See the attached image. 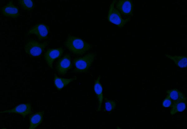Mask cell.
<instances>
[{
    "mask_svg": "<svg viewBox=\"0 0 187 129\" xmlns=\"http://www.w3.org/2000/svg\"><path fill=\"white\" fill-rule=\"evenodd\" d=\"M64 45L71 52L77 55L84 54L92 47L91 44L82 39L71 35L68 36Z\"/></svg>",
    "mask_w": 187,
    "mask_h": 129,
    "instance_id": "obj_1",
    "label": "cell"
},
{
    "mask_svg": "<svg viewBox=\"0 0 187 129\" xmlns=\"http://www.w3.org/2000/svg\"><path fill=\"white\" fill-rule=\"evenodd\" d=\"M95 56V53H91L81 57L74 58L73 61L75 67L74 72L76 73L87 72L92 65Z\"/></svg>",
    "mask_w": 187,
    "mask_h": 129,
    "instance_id": "obj_2",
    "label": "cell"
},
{
    "mask_svg": "<svg viewBox=\"0 0 187 129\" xmlns=\"http://www.w3.org/2000/svg\"><path fill=\"white\" fill-rule=\"evenodd\" d=\"M47 44V42L40 43L35 40H29L25 44L24 49L26 53L31 56H39Z\"/></svg>",
    "mask_w": 187,
    "mask_h": 129,
    "instance_id": "obj_3",
    "label": "cell"
},
{
    "mask_svg": "<svg viewBox=\"0 0 187 129\" xmlns=\"http://www.w3.org/2000/svg\"><path fill=\"white\" fill-rule=\"evenodd\" d=\"M116 1L114 0L110 4L108 15L109 22L113 23L119 27H122L130 20L129 18L123 19L122 18L120 12L114 7Z\"/></svg>",
    "mask_w": 187,
    "mask_h": 129,
    "instance_id": "obj_4",
    "label": "cell"
},
{
    "mask_svg": "<svg viewBox=\"0 0 187 129\" xmlns=\"http://www.w3.org/2000/svg\"><path fill=\"white\" fill-rule=\"evenodd\" d=\"M49 32V27L45 24L39 23L31 27L27 32V35L34 34L39 40H41L47 38Z\"/></svg>",
    "mask_w": 187,
    "mask_h": 129,
    "instance_id": "obj_5",
    "label": "cell"
},
{
    "mask_svg": "<svg viewBox=\"0 0 187 129\" xmlns=\"http://www.w3.org/2000/svg\"><path fill=\"white\" fill-rule=\"evenodd\" d=\"M71 59L70 55L66 54L58 60L55 68L60 75H65L72 68Z\"/></svg>",
    "mask_w": 187,
    "mask_h": 129,
    "instance_id": "obj_6",
    "label": "cell"
},
{
    "mask_svg": "<svg viewBox=\"0 0 187 129\" xmlns=\"http://www.w3.org/2000/svg\"><path fill=\"white\" fill-rule=\"evenodd\" d=\"M64 50L60 47L55 49H48L44 54V58L48 66L51 69L54 60L60 57L62 55Z\"/></svg>",
    "mask_w": 187,
    "mask_h": 129,
    "instance_id": "obj_7",
    "label": "cell"
},
{
    "mask_svg": "<svg viewBox=\"0 0 187 129\" xmlns=\"http://www.w3.org/2000/svg\"><path fill=\"white\" fill-rule=\"evenodd\" d=\"M32 112V107L30 103H23L11 109L1 111L2 113H16L22 115L23 118Z\"/></svg>",
    "mask_w": 187,
    "mask_h": 129,
    "instance_id": "obj_8",
    "label": "cell"
},
{
    "mask_svg": "<svg viewBox=\"0 0 187 129\" xmlns=\"http://www.w3.org/2000/svg\"><path fill=\"white\" fill-rule=\"evenodd\" d=\"M115 6L119 12L124 16L131 15L133 13V5L131 0L117 1Z\"/></svg>",
    "mask_w": 187,
    "mask_h": 129,
    "instance_id": "obj_9",
    "label": "cell"
},
{
    "mask_svg": "<svg viewBox=\"0 0 187 129\" xmlns=\"http://www.w3.org/2000/svg\"><path fill=\"white\" fill-rule=\"evenodd\" d=\"M1 12L3 16L13 18H17L20 15L18 8L13 4L12 1H9L2 7Z\"/></svg>",
    "mask_w": 187,
    "mask_h": 129,
    "instance_id": "obj_10",
    "label": "cell"
},
{
    "mask_svg": "<svg viewBox=\"0 0 187 129\" xmlns=\"http://www.w3.org/2000/svg\"><path fill=\"white\" fill-rule=\"evenodd\" d=\"M100 78L99 76L98 77L95 81L94 85V91L97 96L98 102V112L101 110L103 99V89L102 84L100 82Z\"/></svg>",
    "mask_w": 187,
    "mask_h": 129,
    "instance_id": "obj_11",
    "label": "cell"
},
{
    "mask_svg": "<svg viewBox=\"0 0 187 129\" xmlns=\"http://www.w3.org/2000/svg\"><path fill=\"white\" fill-rule=\"evenodd\" d=\"M44 111L36 112L29 116V129H35L40 125L42 121Z\"/></svg>",
    "mask_w": 187,
    "mask_h": 129,
    "instance_id": "obj_12",
    "label": "cell"
},
{
    "mask_svg": "<svg viewBox=\"0 0 187 129\" xmlns=\"http://www.w3.org/2000/svg\"><path fill=\"white\" fill-rule=\"evenodd\" d=\"M170 113L173 115L176 113L182 112L185 109L186 107L187 100H180L172 101Z\"/></svg>",
    "mask_w": 187,
    "mask_h": 129,
    "instance_id": "obj_13",
    "label": "cell"
},
{
    "mask_svg": "<svg viewBox=\"0 0 187 129\" xmlns=\"http://www.w3.org/2000/svg\"><path fill=\"white\" fill-rule=\"evenodd\" d=\"M165 56L173 61L175 64L180 68H187V57L185 55H171L165 54Z\"/></svg>",
    "mask_w": 187,
    "mask_h": 129,
    "instance_id": "obj_14",
    "label": "cell"
},
{
    "mask_svg": "<svg viewBox=\"0 0 187 129\" xmlns=\"http://www.w3.org/2000/svg\"><path fill=\"white\" fill-rule=\"evenodd\" d=\"M76 79V78L70 79L60 78L55 75L54 83L57 89L58 90H60Z\"/></svg>",
    "mask_w": 187,
    "mask_h": 129,
    "instance_id": "obj_15",
    "label": "cell"
},
{
    "mask_svg": "<svg viewBox=\"0 0 187 129\" xmlns=\"http://www.w3.org/2000/svg\"><path fill=\"white\" fill-rule=\"evenodd\" d=\"M166 93L172 101L186 100V97L185 95L182 92L176 89L167 90Z\"/></svg>",
    "mask_w": 187,
    "mask_h": 129,
    "instance_id": "obj_16",
    "label": "cell"
},
{
    "mask_svg": "<svg viewBox=\"0 0 187 129\" xmlns=\"http://www.w3.org/2000/svg\"><path fill=\"white\" fill-rule=\"evenodd\" d=\"M18 3L23 10L30 11L32 10L34 7V2L32 0H19Z\"/></svg>",
    "mask_w": 187,
    "mask_h": 129,
    "instance_id": "obj_17",
    "label": "cell"
},
{
    "mask_svg": "<svg viewBox=\"0 0 187 129\" xmlns=\"http://www.w3.org/2000/svg\"><path fill=\"white\" fill-rule=\"evenodd\" d=\"M116 102L114 100L106 99L104 103V111L111 112L116 107Z\"/></svg>",
    "mask_w": 187,
    "mask_h": 129,
    "instance_id": "obj_18",
    "label": "cell"
},
{
    "mask_svg": "<svg viewBox=\"0 0 187 129\" xmlns=\"http://www.w3.org/2000/svg\"><path fill=\"white\" fill-rule=\"evenodd\" d=\"M172 104L171 99L168 94L162 102V106L165 107H169L171 106Z\"/></svg>",
    "mask_w": 187,
    "mask_h": 129,
    "instance_id": "obj_19",
    "label": "cell"
}]
</instances>
